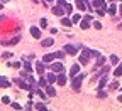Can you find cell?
I'll return each mask as SVG.
<instances>
[{"mask_svg":"<svg viewBox=\"0 0 122 111\" xmlns=\"http://www.w3.org/2000/svg\"><path fill=\"white\" fill-rule=\"evenodd\" d=\"M19 40H20V36H15V37H14L12 40H9V44H17Z\"/></svg>","mask_w":122,"mask_h":111,"instance_id":"4316f807","label":"cell"},{"mask_svg":"<svg viewBox=\"0 0 122 111\" xmlns=\"http://www.w3.org/2000/svg\"><path fill=\"white\" fill-rule=\"evenodd\" d=\"M2 9H4V7H2V2H0V10H2Z\"/></svg>","mask_w":122,"mask_h":111,"instance_id":"ee69618b","label":"cell"},{"mask_svg":"<svg viewBox=\"0 0 122 111\" xmlns=\"http://www.w3.org/2000/svg\"><path fill=\"white\" fill-rule=\"evenodd\" d=\"M114 76H115V77L122 76V62H119V64H117V67H115V71H114Z\"/></svg>","mask_w":122,"mask_h":111,"instance_id":"2e32d148","label":"cell"},{"mask_svg":"<svg viewBox=\"0 0 122 111\" xmlns=\"http://www.w3.org/2000/svg\"><path fill=\"white\" fill-rule=\"evenodd\" d=\"M37 94H39V96H41L42 99H46V93H44V91H41V89H37Z\"/></svg>","mask_w":122,"mask_h":111,"instance_id":"836d02e7","label":"cell"},{"mask_svg":"<svg viewBox=\"0 0 122 111\" xmlns=\"http://www.w3.org/2000/svg\"><path fill=\"white\" fill-rule=\"evenodd\" d=\"M90 56H92V51L90 49H85L83 52H81V56H80V59H78V62L80 64H88V59H90Z\"/></svg>","mask_w":122,"mask_h":111,"instance_id":"3957f363","label":"cell"},{"mask_svg":"<svg viewBox=\"0 0 122 111\" xmlns=\"http://www.w3.org/2000/svg\"><path fill=\"white\" fill-rule=\"evenodd\" d=\"M119 10V7H115V4H112L110 7H109V10H107V12H109L110 15H115V12Z\"/></svg>","mask_w":122,"mask_h":111,"instance_id":"ffe728a7","label":"cell"},{"mask_svg":"<svg viewBox=\"0 0 122 111\" xmlns=\"http://www.w3.org/2000/svg\"><path fill=\"white\" fill-rule=\"evenodd\" d=\"M119 13H120V17H122V5H119Z\"/></svg>","mask_w":122,"mask_h":111,"instance_id":"ab89813d","label":"cell"},{"mask_svg":"<svg viewBox=\"0 0 122 111\" xmlns=\"http://www.w3.org/2000/svg\"><path fill=\"white\" fill-rule=\"evenodd\" d=\"M0 2H2V4H4V2H9V0H0Z\"/></svg>","mask_w":122,"mask_h":111,"instance_id":"7bdbcfd3","label":"cell"},{"mask_svg":"<svg viewBox=\"0 0 122 111\" xmlns=\"http://www.w3.org/2000/svg\"><path fill=\"white\" fill-rule=\"evenodd\" d=\"M36 109H46V104H42V103H37V104H36Z\"/></svg>","mask_w":122,"mask_h":111,"instance_id":"d6a6232c","label":"cell"},{"mask_svg":"<svg viewBox=\"0 0 122 111\" xmlns=\"http://www.w3.org/2000/svg\"><path fill=\"white\" fill-rule=\"evenodd\" d=\"M41 29H46V27H48V20H46V19H41Z\"/></svg>","mask_w":122,"mask_h":111,"instance_id":"83f0119b","label":"cell"},{"mask_svg":"<svg viewBox=\"0 0 122 111\" xmlns=\"http://www.w3.org/2000/svg\"><path fill=\"white\" fill-rule=\"evenodd\" d=\"M119 103H122V94H120V96H119Z\"/></svg>","mask_w":122,"mask_h":111,"instance_id":"b9f144b4","label":"cell"},{"mask_svg":"<svg viewBox=\"0 0 122 111\" xmlns=\"http://www.w3.org/2000/svg\"><path fill=\"white\" fill-rule=\"evenodd\" d=\"M65 12H66V13H71V12H73V7H71L70 4H66V5H65Z\"/></svg>","mask_w":122,"mask_h":111,"instance_id":"484cf974","label":"cell"},{"mask_svg":"<svg viewBox=\"0 0 122 111\" xmlns=\"http://www.w3.org/2000/svg\"><path fill=\"white\" fill-rule=\"evenodd\" d=\"M117 88H119V83H117V81L110 83V89H117Z\"/></svg>","mask_w":122,"mask_h":111,"instance_id":"1f68e13d","label":"cell"},{"mask_svg":"<svg viewBox=\"0 0 122 111\" xmlns=\"http://www.w3.org/2000/svg\"><path fill=\"white\" fill-rule=\"evenodd\" d=\"M36 71H37V74H44V61L42 62H36Z\"/></svg>","mask_w":122,"mask_h":111,"instance_id":"7c38bea8","label":"cell"},{"mask_svg":"<svg viewBox=\"0 0 122 111\" xmlns=\"http://www.w3.org/2000/svg\"><path fill=\"white\" fill-rule=\"evenodd\" d=\"M105 96H107V94H105L103 91H100V93H98V98H105Z\"/></svg>","mask_w":122,"mask_h":111,"instance_id":"f35d334b","label":"cell"},{"mask_svg":"<svg viewBox=\"0 0 122 111\" xmlns=\"http://www.w3.org/2000/svg\"><path fill=\"white\" fill-rule=\"evenodd\" d=\"M54 54H56V59H63L65 54H66V51H58V52H54Z\"/></svg>","mask_w":122,"mask_h":111,"instance_id":"cb8c5ba5","label":"cell"},{"mask_svg":"<svg viewBox=\"0 0 122 111\" xmlns=\"http://www.w3.org/2000/svg\"><path fill=\"white\" fill-rule=\"evenodd\" d=\"M105 84H107V76H102V77H100V81H98V88L102 89Z\"/></svg>","mask_w":122,"mask_h":111,"instance_id":"7402d4cb","label":"cell"},{"mask_svg":"<svg viewBox=\"0 0 122 111\" xmlns=\"http://www.w3.org/2000/svg\"><path fill=\"white\" fill-rule=\"evenodd\" d=\"M97 13H98V15H103V13H105V9H97Z\"/></svg>","mask_w":122,"mask_h":111,"instance_id":"8d00e7d4","label":"cell"},{"mask_svg":"<svg viewBox=\"0 0 122 111\" xmlns=\"http://www.w3.org/2000/svg\"><path fill=\"white\" fill-rule=\"evenodd\" d=\"M46 91H48L49 96H56V89H54L53 86H46Z\"/></svg>","mask_w":122,"mask_h":111,"instance_id":"44dd1931","label":"cell"},{"mask_svg":"<svg viewBox=\"0 0 122 111\" xmlns=\"http://www.w3.org/2000/svg\"><path fill=\"white\" fill-rule=\"evenodd\" d=\"M65 51H66V54H71V56H75L76 52H78V49H76L75 45H71V44H66L65 45Z\"/></svg>","mask_w":122,"mask_h":111,"instance_id":"52a82bcc","label":"cell"},{"mask_svg":"<svg viewBox=\"0 0 122 111\" xmlns=\"http://www.w3.org/2000/svg\"><path fill=\"white\" fill-rule=\"evenodd\" d=\"M51 71L63 72V62H51Z\"/></svg>","mask_w":122,"mask_h":111,"instance_id":"8992f818","label":"cell"},{"mask_svg":"<svg viewBox=\"0 0 122 111\" xmlns=\"http://www.w3.org/2000/svg\"><path fill=\"white\" fill-rule=\"evenodd\" d=\"M30 36H32L34 39H39L41 37V30L37 27H30Z\"/></svg>","mask_w":122,"mask_h":111,"instance_id":"30bf717a","label":"cell"},{"mask_svg":"<svg viewBox=\"0 0 122 111\" xmlns=\"http://www.w3.org/2000/svg\"><path fill=\"white\" fill-rule=\"evenodd\" d=\"M56 83H58L59 86H65V84H66V76H65V74H59L58 79H56Z\"/></svg>","mask_w":122,"mask_h":111,"instance_id":"4fadbf2b","label":"cell"},{"mask_svg":"<svg viewBox=\"0 0 122 111\" xmlns=\"http://www.w3.org/2000/svg\"><path fill=\"white\" fill-rule=\"evenodd\" d=\"M83 79H85V74H76V76H73V81H71V88L75 89V91H78L80 89V86H81V83H83Z\"/></svg>","mask_w":122,"mask_h":111,"instance_id":"6da1fadb","label":"cell"},{"mask_svg":"<svg viewBox=\"0 0 122 111\" xmlns=\"http://www.w3.org/2000/svg\"><path fill=\"white\" fill-rule=\"evenodd\" d=\"M48 83H49V81H48L46 77H41V81H39V84H41V86H48Z\"/></svg>","mask_w":122,"mask_h":111,"instance_id":"f546056e","label":"cell"},{"mask_svg":"<svg viewBox=\"0 0 122 111\" xmlns=\"http://www.w3.org/2000/svg\"><path fill=\"white\" fill-rule=\"evenodd\" d=\"M110 61L114 62V64H119V57H117L115 54H112V56H110Z\"/></svg>","mask_w":122,"mask_h":111,"instance_id":"f1b7e54d","label":"cell"},{"mask_svg":"<svg viewBox=\"0 0 122 111\" xmlns=\"http://www.w3.org/2000/svg\"><path fill=\"white\" fill-rule=\"evenodd\" d=\"M92 5H93V7H97V9H107V5H105V0H93V2H92Z\"/></svg>","mask_w":122,"mask_h":111,"instance_id":"ba28073f","label":"cell"},{"mask_svg":"<svg viewBox=\"0 0 122 111\" xmlns=\"http://www.w3.org/2000/svg\"><path fill=\"white\" fill-rule=\"evenodd\" d=\"M53 42H54V40H53L51 37H48V39H44L41 44H42V47H51V45H53Z\"/></svg>","mask_w":122,"mask_h":111,"instance_id":"e0dca14e","label":"cell"},{"mask_svg":"<svg viewBox=\"0 0 122 111\" xmlns=\"http://www.w3.org/2000/svg\"><path fill=\"white\" fill-rule=\"evenodd\" d=\"M54 59H56V54H46V56L42 57V61L46 62V64H51Z\"/></svg>","mask_w":122,"mask_h":111,"instance_id":"9c48e42d","label":"cell"},{"mask_svg":"<svg viewBox=\"0 0 122 111\" xmlns=\"http://www.w3.org/2000/svg\"><path fill=\"white\" fill-rule=\"evenodd\" d=\"M105 62H107V59H105L103 56H98V57H97V66H98V67H100V66H103Z\"/></svg>","mask_w":122,"mask_h":111,"instance_id":"d6986e66","label":"cell"},{"mask_svg":"<svg viewBox=\"0 0 122 111\" xmlns=\"http://www.w3.org/2000/svg\"><path fill=\"white\" fill-rule=\"evenodd\" d=\"M2 103H5V104H9V103H10V99H9L7 96H4V98H2Z\"/></svg>","mask_w":122,"mask_h":111,"instance_id":"74e56055","label":"cell"},{"mask_svg":"<svg viewBox=\"0 0 122 111\" xmlns=\"http://www.w3.org/2000/svg\"><path fill=\"white\" fill-rule=\"evenodd\" d=\"M93 27H95V29H98V30H100V29H102V24H100V22H93Z\"/></svg>","mask_w":122,"mask_h":111,"instance_id":"e575fe53","label":"cell"},{"mask_svg":"<svg viewBox=\"0 0 122 111\" xmlns=\"http://www.w3.org/2000/svg\"><path fill=\"white\" fill-rule=\"evenodd\" d=\"M22 66H24V71H25V72H32V64H30V62L24 61V62H22Z\"/></svg>","mask_w":122,"mask_h":111,"instance_id":"9a60e30c","label":"cell"},{"mask_svg":"<svg viewBox=\"0 0 122 111\" xmlns=\"http://www.w3.org/2000/svg\"><path fill=\"white\" fill-rule=\"evenodd\" d=\"M56 79H58V76H54V71L48 74V81H49V83H54V81H56Z\"/></svg>","mask_w":122,"mask_h":111,"instance_id":"603a6c76","label":"cell"},{"mask_svg":"<svg viewBox=\"0 0 122 111\" xmlns=\"http://www.w3.org/2000/svg\"><path fill=\"white\" fill-rule=\"evenodd\" d=\"M12 108H14V109H20V104H19V103H12Z\"/></svg>","mask_w":122,"mask_h":111,"instance_id":"d590c367","label":"cell"},{"mask_svg":"<svg viewBox=\"0 0 122 111\" xmlns=\"http://www.w3.org/2000/svg\"><path fill=\"white\" fill-rule=\"evenodd\" d=\"M90 22H93V19H92L90 15H86L85 19H81V24H80V27H81L83 30H86V29L90 27Z\"/></svg>","mask_w":122,"mask_h":111,"instance_id":"5b68a950","label":"cell"},{"mask_svg":"<svg viewBox=\"0 0 122 111\" xmlns=\"http://www.w3.org/2000/svg\"><path fill=\"white\" fill-rule=\"evenodd\" d=\"M15 83L19 84V88H22V89H27V91H32V84H30L29 81L25 83L24 79H22V76L20 77H15Z\"/></svg>","mask_w":122,"mask_h":111,"instance_id":"7a4b0ae2","label":"cell"},{"mask_svg":"<svg viewBox=\"0 0 122 111\" xmlns=\"http://www.w3.org/2000/svg\"><path fill=\"white\" fill-rule=\"evenodd\" d=\"M0 79H2V76H0Z\"/></svg>","mask_w":122,"mask_h":111,"instance_id":"f6af8a7d","label":"cell"},{"mask_svg":"<svg viewBox=\"0 0 122 111\" xmlns=\"http://www.w3.org/2000/svg\"><path fill=\"white\" fill-rule=\"evenodd\" d=\"M51 10H53V13H54V15H58V17H63V15L66 13V12H65V9L61 7V5H58V4H56Z\"/></svg>","mask_w":122,"mask_h":111,"instance_id":"277c9868","label":"cell"},{"mask_svg":"<svg viewBox=\"0 0 122 111\" xmlns=\"http://www.w3.org/2000/svg\"><path fill=\"white\" fill-rule=\"evenodd\" d=\"M56 4H58V5H61V7H63V9H65V5H66L68 2H66V0H58V2H56Z\"/></svg>","mask_w":122,"mask_h":111,"instance_id":"4dcf8cb0","label":"cell"},{"mask_svg":"<svg viewBox=\"0 0 122 111\" xmlns=\"http://www.w3.org/2000/svg\"><path fill=\"white\" fill-rule=\"evenodd\" d=\"M44 2H46V4H53V2H54V0H44Z\"/></svg>","mask_w":122,"mask_h":111,"instance_id":"60d3db41","label":"cell"},{"mask_svg":"<svg viewBox=\"0 0 122 111\" xmlns=\"http://www.w3.org/2000/svg\"><path fill=\"white\" fill-rule=\"evenodd\" d=\"M78 72H80V64H73V66H71V69H70V74H71V77H73V76H76Z\"/></svg>","mask_w":122,"mask_h":111,"instance_id":"8fae6325","label":"cell"},{"mask_svg":"<svg viewBox=\"0 0 122 111\" xmlns=\"http://www.w3.org/2000/svg\"><path fill=\"white\" fill-rule=\"evenodd\" d=\"M0 88H10V81L5 79V77H2L0 79Z\"/></svg>","mask_w":122,"mask_h":111,"instance_id":"ac0fdd59","label":"cell"},{"mask_svg":"<svg viewBox=\"0 0 122 111\" xmlns=\"http://www.w3.org/2000/svg\"><path fill=\"white\" fill-rule=\"evenodd\" d=\"M71 20L76 24V22H80L81 20V17H80V13H73V17H71Z\"/></svg>","mask_w":122,"mask_h":111,"instance_id":"d4e9b609","label":"cell"},{"mask_svg":"<svg viewBox=\"0 0 122 111\" xmlns=\"http://www.w3.org/2000/svg\"><path fill=\"white\" fill-rule=\"evenodd\" d=\"M61 24H63L65 27H71L73 20H71V19H68V17H61Z\"/></svg>","mask_w":122,"mask_h":111,"instance_id":"5bb4252c","label":"cell"}]
</instances>
